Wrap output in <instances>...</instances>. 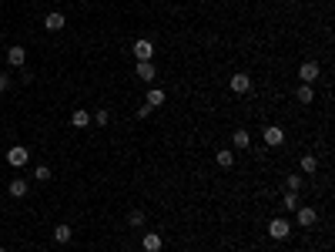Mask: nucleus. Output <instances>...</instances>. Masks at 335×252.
I'll return each mask as SVG.
<instances>
[{"instance_id": "obj_1", "label": "nucleus", "mask_w": 335, "mask_h": 252, "mask_svg": "<svg viewBox=\"0 0 335 252\" xmlns=\"http://www.w3.org/2000/svg\"><path fill=\"white\" fill-rule=\"evenodd\" d=\"M268 236L275 239V242L288 239V236H292V229H288V219H271V222H268Z\"/></svg>"}, {"instance_id": "obj_2", "label": "nucleus", "mask_w": 335, "mask_h": 252, "mask_svg": "<svg viewBox=\"0 0 335 252\" xmlns=\"http://www.w3.org/2000/svg\"><path fill=\"white\" fill-rule=\"evenodd\" d=\"M134 57L137 61H154V44L148 37H137L134 41Z\"/></svg>"}, {"instance_id": "obj_3", "label": "nucleus", "mask_w": 335, "mask_h": 252, "mask_svg": "<svg viewBox=\"0 0 335 252\" xmlns=\"http://www.w3.org/2000/svg\"><path fill=\"white\" fill-rule=\"evenodd\" d=\"M298 78H302V84H315L319 81V64H315V61H305V64L298 67Z\"/></svg>"}, {"instance_id": "obj_4", "label": "nucleus", "mask_w": 335, "mask_h": 252, "mask_svg": "<svg viewBox=\"0 0 335 252\" xmlns=\"http://www.w3.org/2000/svg\"><path fill=\"white\" fill-rule=\"evenodd\" d=\"M27 158H31V152H27L24 145H14V148L7 152V162L14 165V168H20V165H27Z\"/></svg>"}, {"instance_id": "obj_5", "label": "nucleus", "mask_w": 335, "mask_h": 252, "mask_svg": "<svg viewBox=\"0 0 335 252\" xmlns=\"http://www.w3.org/2000/svg\"><path fill=\"white\" fill-rule=\"evenodd\" d=\"M64 24H67V17L61 14V10H50V14L44 17V27H47V31H64Z\"/></svg>"}, {"instance_id": "obj_6", "label": "nucleus", "mask_w": 335, "mask_h": 252, "mask_svg": "<svg viewBox=\"0 0 335 252\" xmlns=\"http://www.w3.org/2000/svg\"><path fill=\"white\" fill-rule=\"evenodd\" d=\"M228 88H232L235 94H245V91L252 88V78H248V74H232V81H228Z\"/></svg>"}, {"instance_id": "obj_7", "label": "nucleus", "mask_w": 335, "mask_h": 252, "mask_svg": "<svg viewBox=\"0 0 335 252\" xmlns=\"http://www.w3.org/2000/svg\"><path fill=\"white\" fill-rule=\"evenodd\" d=\"M141 245H144V252H161V245H164V239H161L158 232H148V236L141 239Z\"/></svg>"}, {"instance_id": "obj_8", "label": "nucleus", "mask_w": 335, "mask_h": 252, "mask_svg": "<svg viewBox=\"0 0 335 252\" xmlns=\"http://www.w3.org/2000/svg\"><path fill=\"white\" fill-rule=\"evenodd\" d=\"M137 78L154 84V61H137Z\"/></svg>"}, {"instance_id": "obj_9", "label": "nucleus", "mask_w": 335, "mask_h": 252, "mask_svg": "<svg viewBox=\"0 0 335 252\" xmlns=\"http://www.w3.org/2000/svg\"><path fill=\"white\" fill-rule=\"evenodd\" d=\"M71 239H74V229H71V225H67V222H61V225H57V229H54V242H61V245H67V242H71Z\"/></svg>"}, {"instance_id": "obj_10", "label": "nucleus", "mask_w": 335, "mask_h": 252, "mask_svg": "<svg viewBox=\"0 0 335 252\" xmlns=\"http://www.w3.org/2000/svg\"><path fill=\"white\" fill-rule=\"evenodd\" d=\"M24 61H27V51L24 47H10L7 51V64L10 67H24Z\"/></svg>"}, {"instance_id": "obj_11", "label": "nucleus", "mask_w": 335, "mask_h": 252, "mask_svg": "<svg viewBox=\"0 0 335 252\" xmlns=\"http://www.w3.org/2000/svg\"><path fill=\"white\" fill-rule=\"evenodd\" d=\"M282 141H285V131L282 128H265V145H282Z\"/></svg>"}, {"instance_id": "obj_12", "label": "nucleus", "mask_w": 335, "mask_h": 252, "mask_svg": "<svg viewBox=\"0 0 335 252\" xmlns=\"http://www.w3.org/2000/svg\"><path fill=\"white\" fill-rule=\"evenodd\" d=\"M315 222H319V212L315 209H298V225H315Z\"/></svg>"}, {"instance_id": "obj_13", "label": "nucleus", "mask_w": 335, "mask_h": 252, "mask_svg": "<svg viewBox=\"0 0 335 252\" xmlns=\"http://www.w3.org/2000/svg\"><path fill=\"white\" fill-rule=\"evenodd\" d=\"M144 101H148V108H151V111H154V108H161V105H164V91H161V88H151V91H148V98H144Z\"/></svg>"}, {"instance_id": "obj_14", "label": "nucleus", "mask_w": 335, "mask_h": 252, "mask_svg": "<svg viewBox=\"0 0 335 252\" xmlns=\"http://www.w3.org/2000/svg\"><path fill=\"white\" fill-rule=\"evenodd\" d=\"M215 162L221 165V168H232V165H235V152H232V148H221V152L215 155Z\"/></svg>"}, {"instance_id": "obj_15", "label": "nucleus", "mask_w": 335, "mask_h": 252, "mask_svg": "<svg viewBox=\"0 0 335 252\" xmlns=\"http://www.w3.org/2000/svg\"><path fill=\"white\" fill-rule=\"evenodd\" d=\"M7 192H10L14 198H24V195H27V182H24V179H14V182L7 185Z\"/></svg>"}, {"instance_id": "obj_16", "label": "nucleus", "mask_w": 335, "mask_h": 252, "mask_svg": "<svg viewBox=\"0 0 335 252\" xmlns=\"http://www.w3.org/2000/svg\"><path fill=\"white\" fill-rule=\"evenodd\" d=\"M295 98L302 101V105H312V101H315V91H312V84H302V88L295 91Z\"/></svg>"}, {"instance_id": "obj_17", "label": "nucleus", "mask_w": 335, "mask_h": 252, "mask_svg": "<svg viewBox=\"0 0 335 252\" xmlns=\"http://www.w3.org/2000/svg\"><path fill=\"white\" fill-rule=\"evenodd\" d=\"M88 121H91V114H88V111H80V108L71 114V124H74V128H88Z\"/></svg>"}, {"instance_id": "obj_18", "label": "nucleus", "mask_w": 335, "mask_h": 252, "mask_svg": "<svg viewBox=\"0 0 335 252\" xmlns=\"http://www.w3.org/2000/svg\"><path fill=\"white\" fill-rule=\"evenodd\" d=\"M252 145V135L245 128H235V148H248Z\"/></svg>"}, {"instance_id": "obj_19", "label": "nucleus", "mask_w": 335, "mask_h": 252, "mask_svg": "<svg viewBox=\"0 0 335 252\" xmlns=\"http://www.w3.org/2000/svg\"><path fill=\"white\" fill-rule=\"evenodd\" d=\"M315 168H319V158H315V155H302V171H309V175H312Z\"/></svg>"}, {"instance_id": "obj_20", "label": "nucleus", "mask_w": 335, "mask_h": 252, "mask_svg": "<svg viewBox=\"0 0 335 252\" xmlns=\"http://www.w3.org/2000/svg\"><path fill=\"white\" fill-rule=\"evenodd\" d=\"M128 225H144V209H134V212H131V215H128Z\"/></svg>"}, {"instance_id": "obj_21", "label": "nucleus", "mask_w": 335, "mask_h": 252, "mask_svg": "<svg viewBox=\"0 0 335 252\" xmlns=\"http://www.w3.org/2000/svg\"><path fill=\"white\" fill-rule=\"evenodd\" d=\"M34 179H37V182H50V168H47V165H37Z\"/></svg>"}, {"instance_id": "obj_22", "label": "nucleus", "mask_w": 335, "mask_h": 252, "mask_svg": "<svg viewBox=\"0 0 335 252\" xmlns=\"http://www.w3.org/2000/svg\"><path fill=\"white\" fill-rule=\"evenodd\" d=\"M285 209H298V195H295V192H285Z\"/></svg>"}, {"instance_id": "obj_23", "label": "nucleus", "mask_w": 335, "mask_h": 252, "mask_svg": "<svg viewBox=\"0 0 335 252\" xmlns=\"http://www.w3.org/2000/svg\"><path fill=\"white\" fill-rule=\"evenodd\" d=\"M298 188H302V179L298 175H288V192H298Z\"/></svg>"}, {"instance_id": "obj_24", "label": "nucleus", "mask_w": 335, "mask_h": 252, "mask_svg": "<svg viewBox=\"0 0 335 252\" xmlns=\"http://www.w3.org/2000/svg\"><path fill=\"white\" fill-rule=\"evenodd\" d=\"M94 121H97V124H107V121H111V114H107V111H104V108H101V111L94 114Z\"/></svg>"}, {"instance_id": "obj_25", "label": "nucleus", "mask_w": 335, "mask_h": 252, "mask_svg": "<svg viewBox=\"0 0 335 252\" xmlns=\"http://www.w3.org/2000/svg\"><path fill=\"white\" fill-rule=\"evenodd\" d=\"M7 88H10V78H7V74H0V94H4Z\"/></svg>"}, {"instance_id": "obj_26", "label": "nucleus", "mask_w": 335, "mask_h": 252, "mask_svg": "<svg viewBox=\"0 0 335 252\" xmlns=\"http://www.w3.org/2000/svg\"><path fill=\"white\" fill-rule=\"evenodd\" d=\"M0 252H7V249H0Z\"/></svg>"}]
</instances>
